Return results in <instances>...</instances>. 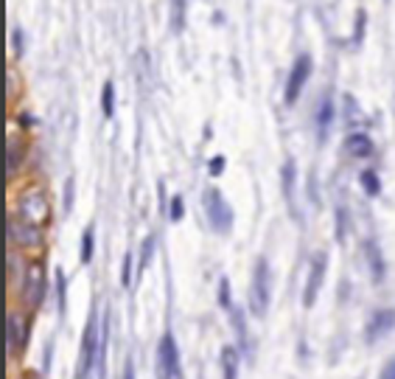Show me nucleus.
<instances>
[{
    "instance_id": "obj_1",
    "label": "nucleus",
    "mask_w": 395,
    "mask_h": 379,
    "mask_svg": "<svg viewBox=\"0 0 395 379\" xmlns=\"http://www.w3.org/2000/svg\"><path fill=\"white\" fill-rule=\"evenodd\" d=\"M12 214H17L20 219L31 222L37 228H45L51 222V197L42 186H28L14 197V208Z\"/></svg>"
},
{
    "instance_id": "obj_2",
    "label": "nucleus",
    "mask_w": 395,
    "mask_h": 379,
    "mask_svg": "<svg viewBox=\"0 0 395 379\" xmlns=\"http://www.w3.org/2000/svg\"><path fill=\"white\" fill-rule=\"evenodd\" d=\"M99 365H101V323L96 315H90L79 348V379H90Z\"/></svg>"
},
{
    "instance_id": "obj_3",
    "label": "nucleus",
    "mask_w": 395,
    "mask_h": 379,
    "mask_svg": "<svg viewBox=\"0 0 395 379\" xmlns=\"http://www.w3.org/2000/svg\"><path fill=\"white\" fill-rule=\"evenodd\" d=\"M6 239H9V250H40L45 245V228H37L31 222L20 219L17 214L9 211L6 217Z\"/></svg>"
},
{
    "instance_id": "obj_4",
    "label": "nucleus",
    "mask_w": 395,
    "mask_h": 379,
    "mask_svg": "<svg viewBox=\"0 0 395 379\" xmlns=\"http://www.w3.org/2000/svg\"><path fill=\"white\" fill-rule=\"evenodd\" d=\"M45 293H48V281H45V261H31L25 265V276L20 281V298L28 309H40L42 301H45Z\"/></svg>"
},
{
    "instance_id": "obj_5",
    "label": "nucleus",
    "mask_w": 395,
    "mask_h": 379,
    "mask_svg": "<svg viewBox=\"0 0 395 379\" xmlns=\"http://www.w3.org/2000/svg\"><path fill=\"white\" fill-rule=\"evenodd\" d=\"M247 301H250V312H253L255 317H264V315H266V309H269V265H266V258H258V261H255Z\"/></svg>"
},
{
    "instance_id": "obj_6",
    "label": "nucleus",
    "mask_w": 395,
    "mask_h": 379,
    "mask_svg": "<svg viewBox=\"0 0 395 379\" xmlns=\"http://www.w3.org/2000/svg\"><path fill=\"white\" fill-rule=\"evenodd\" d=\"M202 202H205V214H207L210 228L219 230V233H227L233 228V208L227 206L225 194L219 188H207L205 197H202Z\"/></svg>"
},
{
    "instance_id": "obj_7",
    "label": "nucleus",
    "mask_w": 395,
    "mask_h": 379,
    "mask_svg": "<svg viewBox=\"0 0 395 379\" xmlns=\"http://www.w3.org/2000/svg\"><path fill=\"white\" fill-rule=\"evenodd\" d=\"M179 374V348L174 343V337L166 332L157 343L155 352V376L157 379H174Z\"/></svg>"
},
{
    "instance_id": "obj_8",
    "label": "nucleus",
    "mask_w": 395,
    "mask_h": 379,
    "mask_svg": "<svg viewBox=\"0 0 395 379\" xmlns=\"http://www.w3.org/2000/svg\"><path fill=\"white\" fill-rule=\"evenodd\" d=\"M311 71H314V60L311 53H300L292 71H289V79H286V90H283V101L286 104H294L303 93V87H306V82L311 79Z\"/></svg>"
},
{
    "instance_id": "obj_9",
    "label": "nucleus",
    "mask_w": 395,
    "mask_h": 379,
    "mask_svg": "<svg viewBox=\"0 0 395 379\" xmlns=\"http://www.w3.org/2000/svg\"><path fill=\"white\" fill-rule=\"evenodd\" d=\"M25 343H28V320H25V315L9 309L6 312V354H9V360L23 354Z\"/></svg>"
},
{
    "instance_id": "obj_10",
    "label": "nucleus",
    "mask_w": 395,
    "mask_h": 379,
    "mask_svg": "<svg viewBox=\"0 0 395 379\" xmlns=\"http://www.w3.org/2000/svg\"><path fill=\"white\" fill-rule=\"evenodd\" d=\"M325 270H328V256L325 253H314L311 265H309V278H306V289H303V306H314L322 281H325Z\"/></svg>"
},
{
    "instance_id": "obj_11",
    "label": "nucleus",
    "mask_w": 395,
    "mask_h": 379,
    "mask_svg": "<svg viewBox=\"0 0 395 379\" xmlns=\"http://www.w3.org/2000/svg\"><path fill=\"white\" fill-rule=\"evenodd\" d=\"M23 160H25V143L20 135L9 132L6 138V180L12 183L14 180V174L23 169Z\"/></svg>"
},
{
    "instance_id": "obj_12",
    "label": "nucleus",
    "mask_w": 395,
    "mask_h": 379,
    "mask_svg": "<svg viewBox=\"0 0 395 379\" xmlns=\"http://www.w3.org/2000/svg\"><path fill=\"white\" fill-rule=\"evenodd\" d=\"M238 365H241V357L233 345H222L219 352V368H222V379H238Z\"/></svg>"
},
{
    "instance_id": "obj_13",
    "label": "nucleus",
    "mask_w": 395,
    "mask_h": 379,
    "mask_svg": "<svg viewBox=\"0 0 395 379\" xmlns=\"http://www.w3.org/2000/svg\"><path fill=\"white\" fill-rule=\"evenodd\" d=\"M395 326V312L392 309H384V312H376L373 320H370V326H368V337L376 340V337H384L390 329Z\"/></svg>"
},
{
    "instance_id": "obj_14",
    "label": "nucleus",
    "mask_w": 395,
    "mask_h": 379,
    "mask_svg": "<svg viewBox=\"0 0 395 379\" xmlns=\"http://www.w3.org/2000/svg\"><path fill=\"white\" fill-rule=\"evenodd\" d=\"M345 149H348V155H353V158H370V155H373V140L364 135V132H356V135H348Z\"/></svg>"
},
{
    "instance_id": "obj_15",
    "label": "nucleus",
    "mask_w": 395,
    "mask_h": 379,
    "mask_svg": "<svg viewBox=\"0 0 395 379\" xmlns=\"http://www.w3.org/2000/svg\"><path fill=\"white\" fill-rule=\"evenodd\" d=\"M331 124H333V101L325 96V99L320 101V107H317V130H320V138H325V132H328Z\"/></svg>"
},
{
    "instance_id": "obj_16",
    "label": "nucleus",
    "mask_w": 395,
    "mask_h": 379,
    "mask_svg": "<svg viewBox=\"0 0 395 379\" xmlns=\"http://www.w3.org/2000/svg\"><path fill=\"white\" fill-rule=\"evenodd\" d=\"M155 247H157V236H155V233H149V236L143 239V245H140V261H138V276H143V270L149 267L151 256H155Z\"/></svg>"
},
{
    "instance_id": "obj_17",
    "label": "nucleus",
    "mask_w": 395,
    "mask_h": 379,
    "mask_svg": "<svg viewBox=\"0 0 395 379\" xmlns=\"http://www.w3.org/2000/svg\"><path fill=\"white\" fill-rule=\"evenodd\" d=\"M93 250H96V233H93V228H84V233H81V253H79L81 265H90V261H93Z\"/></svg>"
},
{
    "instance_id": "obj_18",
    "label": "nucleus",
    "mask_w": 395,
    "mask_h": 379,
    "mask_svg": "<svg viewBox=\"0 0 395 379\" xmlns=\"http://www.w3.org/2000/svg\"><path fill=\"white\" fill-rule=\"evenodd\" d=\"M359 183H361V188H364V194H368V197H379L381 183H379V174H376V171L364 169V171L359 174Z\"/></svg>"
},
{
    "instance_id": "obj_19",
    "label": "nucleus",
    "mask_w": 395,
    "mask_h": 379,
    "mask_svg": "<svg viewBox=\"0 0 395 379\" xmlns=\"http://www.w3.org/2000/svg\"><path fill=\"white\" fill-rule=\"evenodd\" d=\"M101 112H104V119H112L115 115V84L112 82H104V87H101Z\"/></svg>"
},
{
    "instance_id": "obj_20",
    "label": "nucleus",
    "mask_w": 395,
    "mask_h": 379,
    "mask_svg": "<svg viewBox=\"0 0 395 379\" xmlns=\"http://www.w3.org/2000/svg\"><path fill=\"white\" fill-rule=\"evenodd\" d=\"M186 25V0H171V32L179 34Z\"/></svg>"
},
{
    "instance_id": "obj_21",
    "label": "nucleus",
    "mask_w": 395,
    "mask_h": 379,
    "mask_svg": "<svg viewBox=\"0 0 395 379\" xmlns=\"http://www.w3.org/2000/svg\"><path fill=\"white\" fill-rule=\"evenodd\" d=\"M182 217H186V202H182V197H171V206H168V219L171 222H179Z\"/></svg>"
},
{
    "instance_id": "obj_22",
    "label": "nucleus",
    "mask_w": 395,
    "mask_h": 379,
    "mask_svg": "<svg viewBox=\"0 0 395 379\" xmlns=\"http://www.w3.org/2000/svg\"><path fill=\"white\" fill-rule=\"evenodd\" d=\"M12 53L17 56V60L23 56V28H20V25L12 28Z\"/></svg>"
},
{
    "instance_id": "obj_23",
    "label": "nucleus",
    "mask_w": 395,
    "mask_h": 379,
    "mask_svg": "<svg viewBox=\"0 0 395 379\" xmlns=\"http://www.w3.org/2000/svg\"><path fill=\"white\" fill-rule=\"evenodd\" d=\"M219 304L233 312V304H230V281H227V278L219 281Z\"/></svg>"
},
{
    "instance_id": "obj_24",
    "label": "nucleus",
    "mask_w": 395,
    "mask_h": 379,
    "mask_svg": "<svg viewBox=\"0 0 395 379\" xmlns=\"http://www.w3.org/2000/svg\"><path fill=\"white\" fill-rule=\"evenodd\" d=\"M120 284H124V286L132 284V253L124 256V270H120Z\"/></svg>"
},
{
    "instance_id": "obj_25",
    "label": "nucleus",
    "mask_w": 395,
    "mask_h": 379,
    "mask_svg": "<svg viewBox=\"0 0 395 379\" xmlns=\"http://www.w3.org/2000/svg\"><path fill=\"white\" fill-rule=\"evenodd\" d=\"M222 171H225V158L219 155V158L210 160V174H214V178H216V174H222Z\"/></svg>"
},
{
    "instance_id": "obj_26",
    "label": "nucleus",
    "mask_w": 395,
    "mask_h": 379,
    "mask_svg": "<svg viewBox=\"0 0 395 379\" xmlns=\"http://www.w3.org/2000/svg\"><path fill=\"white\" fill-rule=\"evenodd\" d=\"M68 191H65V214L73 208V180H68V186H65Z\"/></svg>"
},
{
    "instance_id": "obj_27",
    "label": "nucleus",
    "mask_w": 395,
    "mask_h": 379,
    "mask_svg": "<svg viewBox=\"0 0 395 379\" xmlns=\"http://www.w3.org/2000/svg\"><path fill=\"white\" fill-rule=\"evenodd\" d=\"M124 379H135V365H132V360L124 365Z\"/></svg>"
},
{
    "instance_id": "obj_28",
    "label": "nucleus",
    "mask_w": 395,
    "mask_h": 379,
    "mask_svg": "<svg viewBox=\"0 0 395 379\" xmlns=\"http://www.w3.org/2000/svg\"><path fill=\"white\" fill-rule=\"evenodd\" d=\"M381 379H395V363H392V365L384 371V376H381Z\"/></svg>"
}]
</instances>
